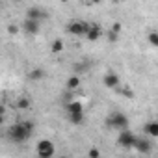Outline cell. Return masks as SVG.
I'll use <instances>...</instances> for the list:
<instances>
[{"mask_svg":"<svg viewBox=\"0 0 158 158\" xmlns=\"http://www.w3.org/2000/svg\"><path fill=\"white\" fill-rule=\"evenodd\" d=\"M134 149H136L138 152H141V154H149V152L152 151V145H151V141H149V139H141V138H138V141H136Z\"/></svg>","mask_w":158,"mask_h":158,"instance_id":"cell-11","label":"cell"},{"mask_svg":"<svg viewBox=\"0 0 158 158\" xmlns=\"http://www.w3.org/2000/svg\"><path fill=\"white\" fill-rule=\"evenodd\" d=\"M8 32H10L11 35H15V34L19 32V26H13V24H10V26H8Z\"/></svg>","mask_w":158,"mask_h":158,"instance_id":"cell-23","label":"cell"},{"mask_svg":"<svg viewBox=\"0 0 158 158\" xmlns=\"http://www.w3.org/2000/svg\"><path fill=\"white\" fill-rule=\"evenodd\" d=\"M47 76V73H45V69H41V67H34V69H30V73H28V78L32 82H39V80H43V78Z\"/></svg>","mask_w":158,"mask_h":158,"instance_id":"cell-12","label":"cell"},{"mask_svg":"<svg viewBox=\"0 0 158 158\" xmlns=\"http://www.w3.org/2000/svg\"><path fill=\"white\" fill-rule=\"evenodd\" d=\"M23 30L28 34V35H37L39 34V30H41V26H39V21H34V19H24V23H23Z\"/></svg>","mask_w":158,"mask_h":158,"instance_id":"cell-7","label":"cell"},{"mask_svg":"<svg viewBox=\"0 0 158 158\" xmlns=\"http://www.w3.org/2000/svg\"><path fill=\"white\" fill-rule=\"evenodd\" d=\"M60 2H63V4H65V2H69V0H60Z\"/></svg>","mask_w":158,"mask_h":158,"instance_id":"cell-26","label":"cell"},{"mask_svg":"<svg viewBox=\"0 0 158 158\" xmlns=\"http://www.w3.org/2000/svg\"><path fill=\"white\" fill-rule=\"evenodd\" d=\"M101 35H102V28H101L97 23H89L88 32H86V37H88L89 41H99Z\"/></svg>","mask_w":158,"mask_h":158,"instance_id":"cell-8","label":"cell"},{"mask_svg":"<svg viewBox=\"0 0 158 158\" xmlns=\"http://www.w3.org/2000/svg\"><path fill=\"white\" fill-rule=\"evenodd\" d=\"M65 112H67V115H73V114H84V106H82V102H78V101H69V102H65Z\"/></svg>","mask_w":158,"mask_h":158,"instance_id":"cell-9","label":"cell"},{"mask_svg":"<svg viewBox=\"0 0 158 158\" xmlns=\"http://www.w3.org/2000/svg\"><path fill=\"white\" fill-rule=\"evenodd\" d=\"M78 86H80V78H78V74L74 73V74H71V76L67 78L65 88H67V89H71V91H74V89H78Z\"/></svg>","mask_w":158,"mask_h":158,"instance_id":"cell-14","label":"cell"},{"mask_svg":"<svg viewBox=\"0 0 158 158\" xmlns=\"http://www.w3.org/2000/svg\"><path fill=\"white\" fill-rule=\"evenodd\" d=\"M26 17L28 19H34V21H43V19H47L48 15H47V11H43L41 8H30L28 11H26Z\"/></svg>","mask_w":158,"mask_h":158,"instance_id":"cell-10","label":"cell"},{"mask_svg":"<svg viewBox=\"0 0 158 158\" xmlns=\"http://www.w3.org/2000/svg\"><path fill=\"white\" fill-rule=\"evenodd\" d=\"M89 2H91V4H99V2H101V0H89Z\"/></svg>","mask_w":158,"mask_h":158,"instance_id":"cell-24","label":"cell"},{"mask_svg":"<svg viewBox=\"0 0 158 158\" xmlns=\"http://www.w3.org/2000/svg\"><path fill=\"white\" fill-rule=\"evenodd\" d=\"M110 2H121V0H110Z\"/></svg>","mask_w":158,"mask_h":158,"instance_id":"cell-25","label":"cell"},{"mask_svg":"<svg viewBox=\"0 0 158 158\" xmlns=\"http://www.w3.org/2000/svg\"><path fill=\"white\" fill-rule=\"evenodd\" d=\"M108 41H110V43L119 41V34H117V32H114V30H110V32H108Z\"/></svg>","mask_w":158,"mask_h":158,"instance_id":"cell-20","label":"cell"},{"mask_svg":"<svg viewBox=\"0 0 158 158\" xmlns=\"http://www.w3.org/2000/svg\"><path fill=\"white\" fill-rule=\"evenodd\" d=\"M88 154H89L91 158H99V156H101V151H99V149H89Z\"/></svg>","mask_w":158,"mask_h":158,"instance_id":"cell-22","label":"cell"},{"mask_svg":"<svg viewBox=\"0 0 158 158\" xmlns=\"http://www.w3.org/2000/svg\"><path fill=\"white\" fill-rule=\"evenodd\" d=\"M106 128L110 130H125L128 128V117L121 112H114L106 117Z\"/></svg>","mask_w":158,"mask_h":158,"instance_id":"cell-2","label":"cell"},{"mask_svg":"<svg viewBox=\"0 0 158 158\" xmlns=\"http://www.w3.org/2000/svg\"><path fill=\"white\" fill-rule=\"evenodd\" d=\"M143 130H145V134H147L149 138H158V121H149V123H145Z\"/></svg>","mask_w":158,"mask_h":158,"instance_id":"cell-13","label":"cell"},{"mask_svg":"<svg viewBox=\"0 0 158 158\" xmlns=\"http://www.w3.org/2000/svg\"><path fill=\"white\" fill-rule=\"evenodd\" d=\"M147 41H149V45L158 48V32H149L147 34Z\"/></svg>","mask_w":158,"mask_h":158,"instance_id":"cell-19","label":"cell"},{"mask_svg":"<svg viewBox=\"0 0 158 158\" xmlns=\"http://www.w3.org/2000/svg\"><path fill=\"white\" fill-rule=\"evenodd\" d=\"M110 30H114V32H117V34H121V30H123V26H121V23H114Z\"/></svg>","mask_w":158,"mask_h":158,"instance_id":"cell-21","label":"cell"},{"mask_svg":"<svg viewBox=\"0 0 158 158\" xmlns=\"http://www.w3.org/2000/svg\"><path fill=\"white\" fill-rule=\"evenodd\" d=\"M15 108H17V110H30V108H32V99H28V97H19L17 102H15Z\"/></svg>","mask_w":158,"mask_h":158,"instance_id":"cell-15","label":"cell"},{"mask_svg":"<svg viewBox=\"0 0 158 158\" xmlns=\"http://www.w3.org/2000/svg\"><path fill=\"white\" fill-rule=\"evenodd\" d=\"M35 152H37L39 158H52L56 154V147L50 139H41L35 147Z\"/></svg>","mask_w":158,"mask_h":158,"instance_id":"cell-4","label":"cell"},{"mask_svg":"<svg viewBox=\"0 0 158 158\" xmlns=\"http://www.w3.org/2000/svg\"><path fill=\"white\" fill-rule=\"evenodd\" d=\"M136 141H138V136L132 130H128V128L119 130V136H117V145L119 147H123V149H134Z\"/></svg>","mask_w":158,"mask_h":158,"instance_id":"cell-3","label":"cell"},{"mask_svg":"<svg viewBox=\"0 0 158 158\" xmlns=\"http://www.w3.org/2000/svg\"><path fill=\"white\" fill-rule=\"evenodd\" d=\"M34 128L35 125L32 121H21V123H15L8 128V138L13 141V143H24L26 139H30V136L34 134Z\"/></svg>","mask_w":158,"mask_h":158,"instance_id":"cell-1","label":"cell"},{"mask_svg":"<svg viewBox=\"0 0 158 158\" xmlns=\"http://www.w3.org/2000/svg\"><path fill=\"white\" fill-rule=\"evenodd\" d=\"M15 2H23V0H15Z\"/></svg>","mask_w":158,"mask_h":158,"instance_id":"cell-27","label":"cell"},{"mask_svg":"<svg viewBox=\"0 0 158 158\" xmlns=\"http://www.w3.org/2000/svg\"><path fill=\"white\" fill-rule=\"evenodd\" d=\"M67 117L73 125H82L84 123V114H73V115H67Z\"/></svg>","mask_w":158,"mask_h":158,"instance_id":"cell-18","label":"cell"},{"mask_svg":"<svg viewBox=\"0 0 158 158\" xmlns=\"http://www.w3.org/2000/svg\"><path fill=\"white\" fill-rule=\"evenodd\" d=\"M61 50H63V41L58 37V39L52 41V45H50V52H52V54H60Z\"/></svg>","mask_w":158,"mask_h":158,"instance_id":"cell-17","label":"cell"},{"mask_svg":"<svg viewBox=\"0 0 158 158\" xmlns=\"http://www.w3.org/2000/svg\"><path fill=\"white\" fill-rule=\"evenodd\" d=\"M102 84H104L108 89H117V88H121V78H119V74H115V73H108V74H104V78H102Z\"/></svg>","mask_w":158,"mask_h":158,"instance_id":"cell-6","label":"cell"},{"mask_svg":"<svg viewBox=\"0 0 158 158\" xmlns=\"http://www.w3.org/2000/svg\"><path fill=\"white\" fill-rule=\"evenodd\" d=\"M88 26H89V23H84V21H71V23H67V32L71 34V35H86V32H88Z\"/></svg>","mask_w":158,"mask_h":158,"instance_id":"cell-5","label":"cell"},{"mask_svg":"<svg viewBox=\"0 0 158 158\" xmlns=\"http://www.w3.org/2000/svg\"><path fill=\"white\" fill-rule=\"evenodd\" d=\"M89 69V63L88 61H76V63H73V71L76 73V74H80V73H84V71H88Z\"/></svg>","mask_w":158,"mask_h":158,"instance_id":"cell-16","label":"cell"}]
</instances>
